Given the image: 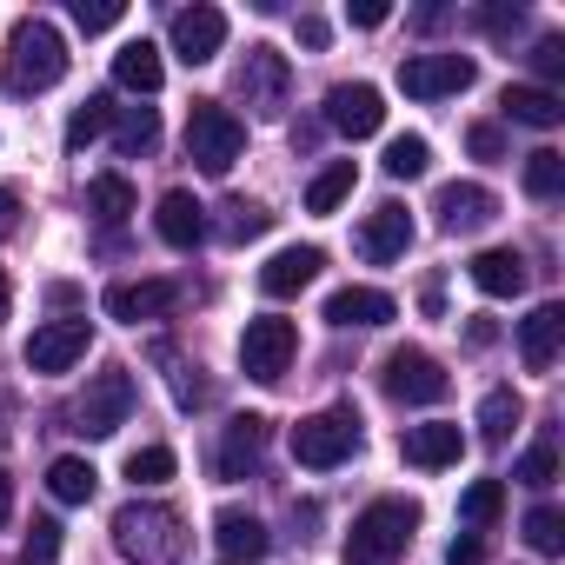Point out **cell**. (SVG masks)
<instances>
[{
    "instance_id": "1",
    "label": "cell",
    "mask_w": 565,
    "mask_h": 565,
    "mask_svg": "<svg viewBox=\"0 0 565 565\" xmlns=\"http://www.w3.org/2000/svg\"><path fill=\"white\" fill-rule=\"evenodd\" d=\"M61 81H67V41H61V28L41 21V14L14 21V34H8V94H47Z\"/></svg>"
},
{
    "instance_id": "2",
    "label": "cell",
    "mask_w": 565,
    "mask_h": 565,
    "mask_svg": "<svg viewBox=\"0 0 565 565\" xmlns=\"http://www.w3.org/2000/svg\"><path fill=\"white\" fill-rule=\"evenodd\" d=\"M413 525H419L413 499H373L347 532V565H393L413 545Z\"/></svg>"
},
{
    "instance_id": "3",
    "label": "cell",
    "mask_w": 565,
    "mask_h": 565,
    "mask_svg": "<svg viewBox=\"0 0 565 565\" xmlns=\"http://www.w3.org/2000/svg\"><path fill=\"white\" fill-rule=\"evenodd\" d=\"M239 147H246V127H239L233 107H220V100H193L186 107V160L200 173H233Z\"/></svg>"
},
{
    "instance_id": "4",
    "label": "cell",
    "mask_w": 565,
    "mask_h": 565,
    "mask_svg": "<svg viewBox=\"0 0 565 565\" xmlns=\"http://www.w3.org/2000/svg\"><path fill=\"white\" fill-rule=\"evenodd\" d=\"M353 452H360V413L353 406H327V413H313V419L294 426V459L313 466V472H333Z\"/></svg>"
},
{
    "instance_id": "5",
    "label": "cell",
    "mask_w": 565,
    "mask_h": 565,
    "mask_svg": "<svg viewBox=\"0 0 565 565\" xmlns=\"http://www.w3.org/2000/svg\"><path fill=\"white\" fill-rule=\"evenodd\" d=\"M294 353H300V327H294V320H279V313L246 320V333H239V366H246V380L279 386V380H287V366H294Z\"/></svg>"
},
{
    "instance_id": "6",
    "label": "cell",
    "mask_w": 565,
    "mask_h": 565,
    "mask_svg": "<svg viewBox=\"0 0 565 565\" xmlns=\"http://www.w3.org/2000/svg\"><path fill=\"white\" fill-rule=\"evenodd\" d=\"M134 399H140V386H134V373H127V366L94 373V380H87V393H81V406H74V433H87V439H114V433L127 426Z\"/></svg>"
},
{
    "instance_id": "7",
    "label": "cell",
    "mask_w": 565,
    "mask_h": 565,
    "mask_svg": "<svg viewBox=\"0 0 565 565\" xmlns=\"http://www.w3.org/2000/svg\"><path fill=\"white\" fill-rule=\"evenodd\" d=\"M380 386H386V399H399V406H439V399L452 393V373H446L433 353H419V347H393L386 366H380Z\"/></svg>"
},
{
    "instance_id": "8",
    "label": "cell",
    "mask_w": 565,
    "mask_h": 565,
    "mask_svg": "<svg viewBox=\"0 0 565 565\" xmlns=\"http://www.w3.org/2000/svg\"><path fill=\"white\" fill-rule=\"evenodd\" d=\"M287 94H294V61L287 54H279V47H246V61H239V100L253 107V114H279V107H287Z\"/></svg>"
},
{
    "instance_id": "9",
    "label": "cell",
    "mask_w": 565,
    "mask_h": 565,
    "mask_svg": "<svg viewBox=\"0 0 565 565\" xmlns=\"http://www.w3.org/2000/svg\"><path fill=\"white\" fill-rule=\"evenodd\" d=\"M479 81V67L466 54H406L399 61V87L413 100H446V94H466Z\"/></svg>"
},
{
    "instance_id": "10",
    "label": "cell",
    "mask_w": 565,
    "mask_h": 565,
    "mask_svg": "<svg viewBox=\"0 0 565 565\" xmlns=\"http://www.w3.org/2000/svg\"><path fill=\"white\" fill-rule=\"evenodd\" d=\"M173 519L160 512V505H120L114 512V545H120V558H134V565H160L167 552H173Z\"/></svg>"
},
{
    "instance_id": "11",
    "label": "cell",
    "mask_w": 565,
    "mask_h": 565,
    "mask_svg": "<svg viewBox=\"0 0 565 565\" xmlns=\"http://www.w3.org/2000/svg\"><path fill=\"white\" fill-rule=\"evenodd\" d=\"M107 320L120 327H147V320H167L180 307V279H120V287H107Z\"/></svg>"
},
{
    "instance_id": "12",
    "label": "cell",
    "mask_w": 565,
    "mask_h": 565,
    "mask_svg": "<svg viewBox=\"0 0 565 565\" xmlns=\"http://www.w3.org/2000/svg\"><path fill=\"white\" fill-rule=\"evenodd\" d=\"M327 127H333V134H347V140L380 134V127H386V94H380V87H366V81H340V87L327 94Z\"/></svg>"
},
{
    "instance_id": "13",
    "label": "cell",
    "mask_w": 565,
    "mask_h": 565,
    "mask_svg": "<svg viewBox=\"0 0 565 565\" xmlns=\"http://www.w3.org/2000/svg\"><path fill=\"white\" fill-rule=\"evenodd\" d=\"M167 34H173V54H180L186 67H206V61L226 47V14L200 0V8H180V14H173Z\"/></svg>"
},
{
    "instance_id": "14",
    "label": "cell",
    "mask_w": 565,
    "mask_h": 565,
    "mask_svg": "<svg viewBox=\"0 0 565 565\" xmlns=\"http://www.w3.org/2000/svg\"><path fill=\"white\" fill-rule=\"evenodd\" d=\"M87 340H94L87 320H47V327H34V340H28V366H34V373H67L74 360H87Z\"/></svg>"
},
{
    "instance_id": "15",
    "label": "cell",
    "mask_w": 565,
    "mask_h": 565,
    "mask_svg": "<svg viewBox=\"0 0 565 565\" xmlns=\"http://www.w3.org/2000/svg\"><path fill=\"white\" fill-rule=\"evenodd\" d=\"M320 266H327L320 246H279V253L259 266V294H266V300H294V294H307L313 279H320Z\"/></svg>"
},
{
    "instance_id": "16",
    "label": "cell",
    "mask_w": 565,
    "mask_h": 565,
    "mask_svg": "<svg viewBox=\"0 0 565 565\" xmlns=\"http://www.w3.org/2000/svg\"><path fill=\"white\" fill-rule=\"evenodd\" d=\"M433 213H439V233H479L499 213V200L486 186H472V180H452V186L433 193Z\"/></svg>"
},
{
    "instance_id": "17",
    "label": "cell",
    "mask_w": 565,
    "mask_h": 565,
    "mask_svg": "<svg viewBox=\"0 0 565 565\" xmlns=\"http://www.w3.org/2000/svg\"><path fill=\"white\" fill-rule=\"evenodd\" d=\"M413 246V213L399 206V200H380L373 213H366V226H360V253L373 259V266H386V259H399Z\"/></svg>"
},
{
    "instance_id": "18",
    "label": "cell",
    "mask_w": 565,
    "mask_h": 565,
    "mask_svg": "<svg viewBox=\"0 0 565 565\" xmlns=\"http://www.w3.org/2000/svg\"><path fill=\"white\" fill-rule=\"evenodd\" d=\"M266 419L259 413H239L233 426H226V439H220V452H213V472L220 479H246V472H259V452H266Z\"/></svg>"
},
{
    "instance_id": "19",
    "label": "cell",
    "mask_w": 565,
    "mask_h": 565,
    "mask_svg": "<svg viewBox=\"0 0 565 565\" xmlns=\"http://www.w3.org/2000/svg\"><path fill=\"white\" fill-rule=\"evenodd\" d=\"M153 233H160L167 246L193 253V246L206 239V206H200L186 186H173V193H160V206H153Z\"/></svg>"
},
{
    "instance_id": "20",
    "label": "cell",
    "mask_w": 565,
    "mask_h": 565,
    "mask_svg": "<svg viewBox=\"0 0 565 565\" xmlns=\"http://www.w3.org/2000/svg\"><path fill=\"white\" fill-rule=\"evenodd\" d=\"M558 340H565V307H558V300H545V307H532V313L519 320V360H525L532 373H552Z\"/></svg>"
},
{
    "instance_id": "21",
    "label": "cell",
    "mask_w": 565,
    "mask_h": 565,
    "mask_svg": "<svg viewBox=\"0 0 565 565\" xmlns=\"http://www.w3.org/2000/svg\"><path fill=\"white\" fill-rule=\"evenodd\" d=\"M399 452H406V466H419V472H439V466H459L466 439H459V426H446V419H426V426H406V433H399Z\"/></svg>"
},
{
    "instance_id": "22",
    "label": "cell",
    "mask_w": 565,
    "mask_h": 565,
    "mask_svg": "<svg viewBox=\"0 0 565 565\" xmlns=\"http://www.w3.org/2000/svg\"><path fill=\"white\" fill-rule=\"evenodd\" d=\"M472 287L486 294V300H512V294H525V259L512 253V246H486V253H472Z\"/></svg>"
},
{
    "instance_id": "23",
    "label": "cell",
    "mask_w": 565,
    "mask_h": 565,
    "mask_svg": "<svg viewBox=\"0 0 565 565\" xmlns=\"http://www.w3.org/2000/svg\"><path fill=\"white\" fill-rule=\"evenodd\" d=\"M399 307H393V294H380V287H340L333 300H327V320L333 327H386Z\"/></svg>"
},
{
    "instance_id": "24",
    "label": "cell",
    "mask_w": 565,
    "mask_h": 565,
    "mask_svg": "<svg viewBox=\"0 0 565 565\" xmlns=\"http://www.w3.org/2000/svg\"><path fill=\"white\" fill-rule=\"evenodd\" d=\"M499 107H505L512 127H539V134H552V127L565 120V100H558L552 87H505Z\"/></svg>"
},
{
    "instance_id": "25",
    "label": "cell",
    "mask_w": 565,
    "mask_h": 565,
    "mask_svg": "<svg viewBox=\"0 0 565 565\" xmlns=\"http://www.w3.org/2000/svg\"><path fill=\"white\" fill-rule=\"evenodd\" d=\"M114 81H120L127 94H160V81H167L160 47H153V41H127V47L114 54Z\"/></svg>"
},
{
    "instance_id": "26",
    "label": "cell",
    "mask_w": 565,
    "mask_h": 565,
    "mask_svg": "<svg viewBox=\"0 0 565 565\" xmlns=\"http://www.w3.org/2000/svg\"><path fill=\"white\" fill-rule=\"evenodd\" d=\"M213 539H220V552H226L233 565H239V558H266V545H273L253 512H220V519H213Z\"/></svg>"
},
{
    "instance_id": "27",
    "label": "cell",
    "mask_w": 565,
    "mask_h": 565,
    "mask_svg": "<svg viewBox=\"0 0 565 565\" xmlns=\"http://www.w3.org/2000/svg\"><path fill=\"white\" fill-rule=\"evenodd\" d=\"M134 206H140V193H134V180H127V173H94V180H87V213H94V220L120 226Z\"/></svg>"
},
{
    "instance_id": "28",
    "label": "cell",
    "mask_w": 565,
    "mask_h": 565,
    "mask_svg": "<svg viewBox=\"0 0 565 565\" xmlns=\"http://www.w3.org/2000/svg\"><path fill=\"white\" fill-rule=\"evenodd\" d=\"M519 419H525V399H519L512 386H492V393L479 399V439H486V446H505Z\"/></svg>"
},
{
    "instance_id": "29",
    "label": "cell",
    "mask_w": 565,
    "mask_h": 565,
    "mask_svg": "<svg viewBox=\"0 0 565 565\" xmlns=\"http://www.w3.org/2000/svg\"><path fill=\"white\" fill-rule=\"evenodd\" d=\"M94 486H100V472H94L81 452H61V459L47 466V492H54L61 505H87V499H94Z\"/></svg>"
},
{
    "instance_id": "30",
    "label": "cell",
    "mask_w": 565,
    "mask_h": 565,
    "mask_svg": "<svg viewBox=\"0 0 565 565\" xmlns=\"http://www.w3.org/2000/svg\"><path fill=\"white\" fill-rule=\"evenodd\" d=\"M353 180H360V173H353V160L320 167V173H313V186H307V213H333V206L353 193Z\"/></svg>"
},
{
    "instance_id": "31",
    "label": "cell",
    "mask_w": 565,
    "mask_h": 565,
    "mask_svg": "<svg viewBox=\"0 0 565 565\" xmlns=\"http://www.w3.org/2000/svg\"><path fill=\"white\" fill-rule=\"evenodd\" d=\"M107 127H114V100H107V94H94V100H81V107H74V120H67V147L81 153V147H94Z\"/></svg>"
},
{
    "instance_id": "32",
    "label": "cell",
    "mask_w": 565,
    "mask_h": 565,
    "mask_svg": "<svg viewBox=\"0 0 565 565\" xmlns=\"http://www.w3.org/2000/svg\"><path fill=\"white\" fill-rule=\"evenodd\" d=\"M114 147H120V153H153V147H160V114H153V107H127L120 127H114Z\"/></svg>"
},
{
    "instance_id": "33",
    "label": "cell",
    "mask_w": 565,
    "mask_h": 565,
    "mask_svg": "<svg viewBox=\"0 0 565 565\" xmlns=\"http://www.w3.org/2000/svg\"><path fill=\"white\" fill-rule=\"evenodd\" d=\"M393 180H419L426 167H433V147H426V134H399V140H386V160H380Z\"/></svg>"
},
{
    "instance_id": "34",
    "label": "cell",
    "mask_w": 565,
    "mask_h": 565,
    "mask_svg": "<svg viewBox=\"0 0 565 565\" xmlns=\"http://www.w3.org/2000/svg\"><path fill=\"white\" fill-rule=\"evenodd\" d=\"M525 193L532 200H558L565 193V153H552V147L525 153Z\"/></svg>"
},
{
    "instance_id": "35",
    "label": "cell",
    "mask_w": 565,
    "mask_h": 565,
    "mask_svg": "<svg viewBox=\"0 0 565 565\" xmlns=\"http://www.w3.org/2000/svg\"><path fill=\"white\" fill-rule=\"evenodd\" d=\"M220 213H226V220H220V233H226L233 246H246V239H259V233L273 226V213H266L259 200H226Z\"/></svg>"
},
{
    "instance_id": "36",
    "label": "cell",
    "mask_w": 565,
    "mask_h": 565,
    "mask_svg": "<svg viewBox=\"0 0 565 565\" xmlns=\"http://www.w3.org/2000/svg\"><path fill=\"white\" fill-rule=\"evenodd\" d=\"M499 512H505V486H499V479H472V486L459 492V519H466V525H492Z\"/></svg>"
},
{
    "instance_id": "37",
    "label": "cell",
    "mask_w": 565,
    "mask_h": 565,
    "mask_svg": "<svg viewBox=\"0 0 565 565\" xmlns=\"http://www.w3.org/2000/svg\"><path fill=\"white\" fill-rule=\"evenodd\" d=\"M525 545L545 552V558L565 552V512H558V505H532V512H525Z\"/></svg>"
},
{
    "instance_id": "38",
    "label": "cell",
    "mask_w": 565,
    "mask_h": 565,
    "mask_svg": "<svg viewBox=\"0 0 565 565\" xmlns=\"http://www.w3.org/2000/svg\"><path fill=\"white\" fill-rule=\"evenodd\" d=\"M127 479H134V486H167V479H173V446H140V452H127Z\"/></svg>"
},
{
    "instance_id": "39",
    "label": "cell",
    "mask_w": 565,
    "mask_h": 565,
    "mask_svg": "<svg viewBox=\"0 0 565 565\" xmlns=\"http://www.w3.org/2000/svg\"><path fill=\"white\" fill-rule=\"evenodd\" d=\"M120 21H127L120 0H74V28H81V34H107V28H120Z\"/></svg>"
},
{
    "instance_id": "40",
    "label": "cell",
    "mask_w": 565,
    "mask_h": 565,
    "mask_svg": "<svg viewBox=\"0 0 565 565\" xmlns=\"http://www.w3.org/2000/svg\"><path fill=\"white\" fill-rule=\"evenodd\" d=\"M512 479H519V486H552V479H558V446H552V439H539V446L519 459V472H512Z\"/></svg>"
},
{
    "instance_id": "41",
    "label": "cell",
    "mask_w": 565,
    "mask_h": 565,
    "mask_svg": "<svg viewBox=\"0 0 565 565\" xmlns=\"http://www.w3.org/2000/svg\"><path fill=\"white\" fill-rule=\"evenodd\" d=\"M61 558V525L54 519H34V532H28V552H21V565H54Z\"/></svg>"
},
{
    "instance_id": "42",
    "label": "cell",
    "mask_w": 565,
    "mask_h": 565,
    "mask_svg": "<svg viewBox=\"0 0 565 565\" xmlns=\"http://www.w3.org/2000/svg\"><path fill=\"white\" fill-rule=\"evenodd\" d=\"M466 147H472L479 160H505V134H499L492 120H472V127H466Z\"/></svg>"
},
{
    "instance_id": "43",
    "label": "cell",
    "mask_w": 565,
    "mask_h": 565,
    "mask_svg": "<svg viewBox=\"0 0 565 565\" xmlns=\"http://www.w3.org/2000/svg\"><path fill=\"white\" fill-rule=\"evenodd\" d=\"M472 21H479L492 41H505V34H519V28H525V14H519V8H479Z\"/></svg>"
},
{
    "instance_id": "44",
    "label": "cell",
    "mask_w": 565,
    "mask_h": 565,
    "mask_svg": "<svg viewBox=\"0 0 565 565\" xmlns=\"http://www.w3.org/2000/svg\"><path fill=\"white\" fill-rule=\"evenodd\" d=\"M532 67H539L545 81H558V74H565V41H558V34H545V41L532 47Z\"/></svg>"
},
{
    "instance_id": "45",
    "label": "cell",
    "mask_w": 565,
    "mask_h": 565,
    "mask_svg": "<svg viewBox=\"0 0 565 565\" xmlns=\"http://www.w3.org/2000/svg\"><path fill=\"white\" fill-rule=\"evenodd\" d=\"M347 21H353V28H386L393 8H386V0H347Z\"/></svg>"
},
{
    "instance_id": "46",
    "label": "cell",
    "mask_w": 565,
    "mask_h": 565,
    "mask_svg": "<svg viewBox=\"0 0 565 565\" xmlns=\"http://www.w3.org/2000/svg\"><path fill=\"white\" fill-rule=\"evenodd\" d=\"M446 565H486V539H479V532L452 539V545H446Z\"/></svg>"
},
{
    "instance_id": "47",
    "label": "cell",
    "mask_w": 565,
    "mask_h": 565,
    "mask_svg": "<svg viewBox=\"0 0 565 565\" xmlns=\"http://www.w3.org/2000/svg\"><path fill=\"white\" fill-rule=\"evenodd\" d=\"M14 233H21V193L0 186V239H14Z\"/></svg>"
},
{
    "instance_id": "48",
    "label": "cell",
    "mask_w": 565,
    "mask_h": 565,
    "mask_svg": "<svg viewBox=\"0 0 565 565\" xmlns=\"http://www.w3.org/2000/svg\"><path fill=\"white\" fill-rule=\"evenodd\" d=\"M300 47H313V54L327 47V21L320 14H300Z\"/></svg>"
},
{
    "instance_id": "49",
    "label": "cell",
    "mask_w": 565,
    "mask_h": 565,
    "mask_svg": "<svg viewBox=\"0 0 565 565\" xmlns=\"http://www.w3.org/2000/svg\"><path fill=\"white\" fill-rule=\"evenodd\" d=\"M8 519H14V472L0 466V525H8Z\"/></svg>"
},
{
    "instance_id": "50",
    "label": "cell",
    "mask_w": 565,
    "mask_h": 565,
    "mask_svg": "<svg viewBox=\"0 0 565 565\" xmlns=\"http://www.w3.org/2000/svg\"><path fill=\"white\" fill-rule=\"evenodd\" d=\"M466 340H472V347H479V353H486V347H492V340H499V327H492V320H472V327H466Z\"/></svg>"
},
{
    "instance_id": "51",
    "label": "cell",
    "mask_w": 565,
    "mask_h": 565,
    "mask_svg": "<svg viewBox=\"0 0 565 565\" xmlns=\"http://www.w3.org/2000/svg\"><path fill=\"white\" fill-rule=\"evenodd\" d=\"M413 28H419V34H433V28H446V8H419V14H413Z\"/></svg>"
},
{
    "instance_id": "52",
    "label": "cell",
    "mask_w": 565,
    "mask_h": 565,
    "mask_svg": "<svg viewBox=\"0 0 565 565\" xmlns=\"http://www.w3.org/2000/svg\"><path fill=\"white\" fill-rule=\"evenodd\" d=\"M8 307H14V287H8V273H0V320H8Z\"/></svg>"
}]
</instances>
